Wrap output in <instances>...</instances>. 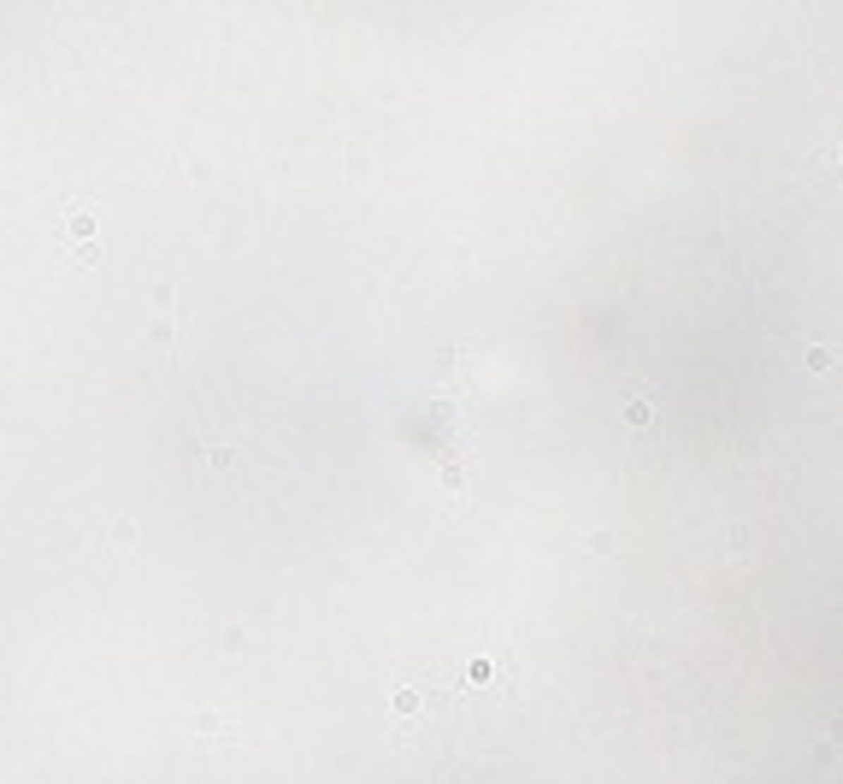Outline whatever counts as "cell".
<instances>
[{"label": "cell", "instance_id": "cell-1", "mask_svg": "<svg viewBox=\"0 0 843 784\" xmlns=\"http://www.w3.org/2000/svg\"><path fill=\"white\" fill-rule=\"evenodd\" d=\"M65 236H71V242H77V236L89 242V236H95V212H71V219H65Z\"/></svg>", "mask_w": 843, "mask_h": 784}, {"label": "cell", "instance_id": "cell-2", "mask_svg": "<svg viewBox=\"0 0 843 784\" xmlns=\"http://www.w3.org/2000/svg\"><path fill=\"white\" fill-rule=\"evenodd\" d=\"M419 708V690H395V713H413Z\"/></svg>", "mask_w": 843, "mask_h": 784}]
</instances>
